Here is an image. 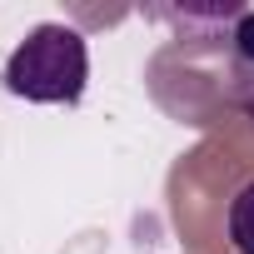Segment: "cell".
Returning <instances> with one entry per match:
<instances>
[{
    "instance_id": "6da1fadb",
    "label": "cell",
    "mask_w": 254,
    "mask_h": 254,
    "mask_svg": "<svg viewBox=\"0 0 254 254\" xmlns=\"http://www.w3.org/2000/svg\"><path fill=\"white\" fill-rule=\"evenodd\" d=\"M15 100L30 105H80L85 85H90V45L80 30L45 20L35 30H25V40L10 50L5 75H0Z\"/></svg>"
},
{
    "instance_id": "7a4b0ae2",
    "label": "cell",
    "mask_w": 254,
    "mask_h": 254,
    "mask_svg": "<svg viewBox=\"0 0 254 254\" xmlns=\"http://www.w3.org/2000/svg\"><path fill=\"white\" fill-rule=\"evenodd\" d=\"M224 234L234 254H254V180L234 190L229 209H224Z\"/></svg>"
},
{
    "instance_id": "3957f363",
    "label": "cell",
    "mask_w": 254,
    "mask_h": 254,
    "mask_svg": "<svg viewBox=\"0 0 254 254\" xmlns=\"http://www.w3.org/2000/svg\"><path fill=\"white\" fill-rule=\"evenodd\" d=\"M234 100H239V110L254 125V70H234Z\"/></svg>"
}]
</instances>
